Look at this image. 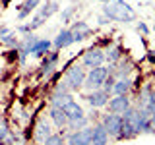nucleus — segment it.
Wrapping results in <instances>:
<instances>
[{
	"mask_svg": "<svg viewBox=\"0 0 155 145\" xmlns=\"http://www.w3.org/2000/svg\"><path fill=\"white\" fill-rule=\"evenodd\" d=\"M103 16H107L110 21H118V23L136 21L134 8L124 0H110V2L103 4Z\"/></svg>",
	"mask_w": 155,
	"mask_h": 145,
	"instance_id": "f257e3e1",
	"label": "nucleus"
},
{
	"mask_svg": "<svg viewBox=\"0 0 155 145\" xmlns=\"http://www.w3.org/2000/svg\"><path fill=\"white\" fill-rule=\"evenodd\" d=\"M113 74V66H99V68H91L87 70V76H85V83H84V89L89 93V91H95V89H103L105 85V79Z\"/></svg>",
	"mask_w": 155,
	"mask_h": 145,
	"instance_id": "f03ea898",
	"label": "nucleus"
},
{
	"mask_svg": "<svg viewBox=\"0 0 155 145\" xmlns=\"http://www.w3.org/2000/svg\"><path fill=\"white\" fill-rule=\"evenodd\" d=\"M85 76H87L85 68L81 66V64H74V66H70L64 72V83L68 85V89H70L72 93H76V91L84 89Z\"/></svg>",
	"mask_w": 155,
	"mask_h": 145,
	"instance_id": "7ed1b4c3",
	"label": "nucleus"
},
{
	"mask_svg": "<svg viewBox=\"0 0 155 145\" xmlns=\"http://www.w3.org/2000/svg\"><path fill=\"white\" fill-rule=\"evenodd\" d=\"M132 122L136 126V130H138V134H153L151 114H149L143 106H136V114H134Z\"/></svg>",
	"mask_w": 155,
	"mask_h": 145,
	"instance_id": "20e7f679",
	"label": "nucleus"
},
{
	"mask_svg": "<svg viewBox=\"0 0 155 145\" xmlns=\"http://www.w3.org/2000/svg\"><path fill=\"white\" fill-rule=\"evenodd\" d=\"M48 135H52V126H51V120H48V116L47 114H41L39 116V120H37V124H35V132H33V139L39 143V145H43L47 141V137Z\"/></svg>",
	"mask_w": 155,
	"mask_h": 145,
	"instance_id": "39448f33",
	"label": "nucleus"
},
{
	"mask_svg": "<svg viewBox=\"0 0 155 145\" xmlns=\"http://www.w3.org/2000/svg\"><path fill=\"white\" fill-rule=\"evenodd\" d=\"M58 60H60V54H58V50H51L45 58H41V66H39V74L41 77H51L52 74L56 72L58 68Z\"/></svg>",
	"mask_w": 155,
	"mask_h": 145,
	"instance_id": "423d86ee",
	"label": "nucleus"
},
{
	"mask_svg": "<svg viewBox=\"0 0 155 145\" xmlns=\"http://www.w3.org/2000/svg\"><path fill=\"white\" fill-rule=\"evenodd\" d=\"M103 62H105V50H103V48H99V47L85 50L84 56H81V66L89 68V70H91V68L103 66Z\"/></svg>",
	"mask_w": 155,
	"mask_h": 145,
	"instance_id": "0eeeda50",
	"label": "nucleus"
},
{
	"mask_svg": "<svg viewBox=\"0 0 155 145\" xmlns=\"http://www.w3.org/2000/svg\"><path fill=\"white\" fill-rule=\"evenodd\" d=\"M101 124H103V128L109 132L110 137H116V139H118L120 130H122V116H120V114H113V112L103 114Z\"/></svg>",
	"mask_w": 155,
	"mask_h": 145,
	"instance_id": "6e6552de",
	"label": "nucleus"
},
{
	"mask_svg": "<svg viewBox=\"0 0 155 145\" xmlns=\"http://www.w3.org/2000/svg\"><path fill=\"white\" fill-rule=\"evenodd\" d=\"M107 106H109V112L113 114H124L132 106V101H130L128 95H113L109 99V103H107Z\"/></svg>",
	"mask_w": 155,
	"mask_h": 145,
	"instance_id": "1a4fd4ad",
	"label": "nucleus"
},
{
	"mask_svg": "<svg viewBox=\"0 0 155 145\" xmlns=\"http://www.w3.org/2000/svg\"><path fill=\"white\" fill-rule=\"evenodd\" d=\"M66 145H91V126L70 132L66 135Z\"/></svg>",
	"mask_w": 155,
	"mask_h": 145,
	"instance_id": "9d476101",
	"label": "nucleus"
},
{
	"mask_svg": "<svg viewBox=\"0 0 155 145\" xmlns=\"http://www.w3.org/2000/svg\"><path fill=\"white\" fill-rule=\"evenodd\" d=\"M109 99H110V95L107 93V91H103V89L89 91V93L85 95V101L91 105V108H103V106H107Z\"/></svg>",
	"mask_w": 155,
	"mask_h": 145,
	"instance_id": "9b49d317",
	"label": "nucleus"
},
{
	"mask_svg": "<svg viewBox=\"0 0 155 145\" xmlns=\"http://www.w3.org/2000/svg\"><path fill=\"white\" fill-rule=\"evenodd\" d=\"M110 135L103 128V124H93L91 126V145H109Z\"/></svg>",
	"mask_w": 155,
	"mask_h": 145,
	"instance_id": "f8f14e48",
	"label": "nucleus"
},
{
	"mask_svg": "<svg viewBox=\"0 0 155 145\" xmlns=\"http://www.w3.org/2000/svg\"><path fill=\"white\" fill-rule=\"evenodd\" d=\"M74 45V37H72V31L70 29H60L56 33V37L52 39V47L54 50H62V48H68Z\"/></svg>",
	"mask_w": 155,
	"mask_h": 145,
	"instance_id": "ddd939ff",
	"label": "nucleus"
},
{
	"mask_svg": "<svg viewBox=\"0 0 155 145\" xmlns=\"http://www.w3.org/2000/svg\"><path fill=\"white\" fill-rule=\"evenodd\" d=\"M66 112V118H68V124L70 122H80V120H84V118H87L85 116V112H84V108H81L80 105L76 103V101H70L64 108H62Z\"/></svg>",
	"mask_w": 155,
	"mask_h": 145,
	"instance_id": "4468645a",
	"label": "nucleus"
},
{
	"mask_svg": "<svg viewBox=\"0 0 155 145\" xmlns=\"http://www.w3.org/2000/svg\"><path fill=\"white\" fill-rule=\"evenodd\" d=\"M48 120H51V124H54L56 128H60V130H64L66 126H68V118H66V112L60 108V106H51L48 108Z\"/></svg>",
	"mask_w": 155,
	"mask_h": 145,
	"instance_id": "2eb2a0df",
	"label": "nucleus"
},
{
	"mask_svg": "<svg viewBox=\"0 0 155 145\" xmlns=\"http://www.w3.org/2000/svg\"><path fill=\"white\" fill-rule=\"evenodd\" d=\"M70 31H72V37H74V43H81L84 39H87L91 35V27L85 21H76L70 27Z\"/></svg>",
	"mask_w": 155,
	"mask_h": 145,
	"instance_id": "dca6fc26",
	"label": "nucleus"
},
{
	"mask_svg": "<svg viewBox=\"0 0 155 145\" xmlns=\"http://www.w3.org/2000/svg\"><path fill=\"white\" fill-rule=\"evenodd\" d=\"M134 72V64L130 60H126V58H122V60L118 62V64L113 66V76L116 77V79H122V77H130V74Z\"/></svg>",
	"mask_w": 155,
	"mask_h": 145,
	"instance_id": "f3484780",
	"label": "nucleus"
},
{
	"mask_svg": "<svg viewBox=\"0 0 155 145\" xmlns=\"http://www.w3.org/2000/svg\"><path fill=\"white\" fill-rule=\"evenodd\" d=\"M52 48V41L51 39H39L31 48V56L33 58H45Z\"/></svg>",
	"mask_w": 155,
	"mask_h": 145,
	"instance_id": "a211bd4d",
	"label": "nucleus"
},
{
	"mask_svg": "<svg viewBox=\"0 0 155 145\" xmlns=\"http://www.w3.org/2000/svg\"><path fill=\"white\" fill-rule=\"evenodd\" d=\"M70 101H74V95H72V93H52L51 99H48V105L64 108V106L70 103Z\"/></svg>",
	"mask_w": 155,
	"mask_h": 145,
	"instance_id": "6ab92c4d",
	"label": "nucleus"
},
{
	"mask_svg": "<svg viewBox=\"0 0 155 145\" xmlns=\"http://www.w3.org/2000/svg\"><path fill=\"white\" fill-rule=\"evenodd\" d=\"M120 60H122V47L120 45L109 47V50H105V62H109L110 66L118 64Z\"/></svg>",
	"mask_w": 155,
	"mask_h": 145,
	"instance_id": "aec40b11",
	"label": "nucleus"
},
{
	"mask_svg": "<svg viewBox=\"0 0 155 145\" xmlns=\"http://www.w3.org/2000/svg\"><path fill=\"white\" fill-rule=\"evenodd\" d=\"M132 79L130 77H122V79H116L114 83V89H113V95H128L130 91H132Z\"/></svg>",
	"mask_w": 155,
	"mask_h": 145,
	"instance_id": "412c9836",
	"label": "nucleus"
},
{
	"mask_svg": "<svg viewBox=\"0 0 155 145\" xmlns=\"http://www.w3.org/2000/svg\"><path fill=\"white\" fill-rule=\"evenodd\" d=\"M39 4H41V0H25V2L21 4V8H19V12H18V19L19 21H23L25 18L31 16V12L35 10Z\"/></svg>",
	"mask_w": 155,
	"mask_h": 145,
	"instance_id": "4be33fe9",
	"label": "nucleus"
},
{
	"mask_svg": "<svg viewBox=\"0 0 155 145\" xmlns=\"http://www.w3.org/2000/svg\"><path fill=\"white\" fill-rule=\"evenodd\" d=\"M56 12H58V4H56V2H47V4H45V6H43V8H41V12H39V14H37V16H39V18H41V19H43V21H47V19H48V18H51V16H54V14H56Z\"/></svg>",
	"mask_w": 155,
	"mask_h": 145,
	"instance_id": "5701e85b",
	"label": "nucleus"
},
{
	"mask_svg": "<svg viewBox=\"0 0 155 145\" xmlns=\"http://www.w3.org/2000/svg\"><path fill=\"white\" fill-rule=\"evenodd\" d=\"M0 43H2V45H6L8 48H18V47H19V39H18V33L10 31L8 35H4L2 39H0Z\"/></svg>",
	"mask_w": 155,
	"mask_h": 145,
	"instance_id": "b1692460",
	"label": "nucleus"
},
{
	"mask_svg": "<svg viewBox=\"0 0 155 145\" xmlns=\"http://www.w3.org/2000/svg\"><path fill=\"white\" fill-rule=\"evenodd\" d=\"M43 145H66V137L62 134H52L47 137V141Z\"/></svg>",
	"mask_w": 155,
	"mask_h": 145,
	"instance_id": "393cba45",
	"label": "nucleus"
},
{
	"mask_svg": "<svg viewBox=\"0 0 155 145\" xmlns=\"http://www.w3.org/2000/svg\"><path fill=\"white\" fill-rule=\"evenodd\" d=\"M12 135V130H10V126L4 122V120H0V143H4L6 139Z\"/></svg>",
	"mask_w": 155,
	"mask_h": 145,
	"instance_id": "a878e982",
	"label": "nucleus"
},
{
	"mask_svg": "<svg viewBox=\"0 0 155 145\" xmlns=\"http://www.w3.org/2000/svg\"><path fill=\"white\" fill-rule=\"evenodd\" d=\"M76 14V6H66L64 10H62V14H60V19H62V23H68V21H72V16Z\"/></svg>",
	"mask_w": 155,
	"mask_h": 145,
	"instance_id": "bb28decb",
	"label": "nucleus"
},
{
	"mask_svg": "<svg viewBox=\"0 0 155 145\" xmlns=\"http://www.w3.org/2000/svg\"><path fill=\"white\" fill-rule=\"evenodd\" d=\"M114 83H116V77L110 74L109 77H107L105 79V85H103V91H107V93H109L110 97H113V89H114Z\"/></svg>",
	"mask_w": 155,
	"mask_h": 145,
	"instance_id": "cd10ccee",
	"label": "nucleus"
},
{
	"mask_svg": "<svg viewBox=\"0 0 155 145\" xmlns=\"http://www.w3.org/2000/svg\"><path fill=\"white\" fill-rule=\"evenodd\" d=\"M136 31L142 33V35H147V33H149V27L145 25L143 21H138V25H136Z\"/></svg>",
	"mask_w": 155,
	"mask_h": 145,
	"instance_id": "c85d7f7f",
	"label": "nucleus"
},
{
	"mask_svg": "<svg viewBox=\"0 0 155 145\" xmlns=\"http://www.w3.org/2000/svg\"><path fill=\"white\" fill-rule=\"evenodd\" d=\"M16 33H21V35H29V33H33L31 31V27H29V23H25V25H19L16 29Z\"/></svg>",
	"mask_w": 155,
	"mask_h": 145,
	"instance_id": "c756f323",
	"label": "nucleus"
},
{
	"mask_svg": "<svg viewBox=\"0 0 155 145\" xmlns=\"http://www.w3.org/2000/svg\"><path fill=\"white\" fill-rule=\"evenodd\" d=\"M97 21H99V25H107V23H109L110 19L107 18V16H99V19H97Z\"/></svg>",
	"mask_w": 155,
	"mask_h": 145,
	"instance_id": "7c9ffc66",
	"label": "nucleus"
},
{
	"mask_svg": "<svg viewBox=\"0 0 155 145\" xmlns=\"http://www.w3.org/2000/svg\"><path fill=\"white\" fill-rule=\"evenodd\" d=\"M147 60L151 64H155V50H147Z\"/></svg>",
	"mask_w": 155,
	"mask_h": 145,
	"instance_id": "2f4dec72",
	"label": "nucleus"
},
{
	"mask_svg": "<svg viewBox=\"0 0 155 145\" xmlns=\"http://www.w3.org/2000/svg\"><path fill=\"white\" fill-rule=\"evenodd\" d=\"M8 33H10V29H8V27H0V39H2L4 35H8Z\"/></svg>",
	"mask_w": 155,
	"mask_h": 145,
	"instance_id": "473e14b6",
	"label": "nucleus"
},
{
	"mask_svg": "<svg viewBox=\"0 0 155 145\" xmlns=\"http://www.w3.org/2000/svg\"><path fill=\"white\" fill-rule=\"evenodd\" d=\"M151 126H153V132H155V114H151Z\"/></svg>",
	"mask_w": 155,
	"mask_h": 145,
	"instance_id": "72a5a7b5",
	"label": "nucleus"
},
{
	"mask_svg": "<svg viewBox=\"0 0 155 145\" xmlns=\"http://www.w3.org/2000/svg\"><path fill=\"white\" fill-rule=\"evenodd\" d=\"M99 2H103V4H107V2H110V0H99Z\"/></svg>",
	"mask_w": 155,
	"mask_h": 145,
	"instance_id": "f704fd0d",
	"label": "nucleus"
},
{
	"mask_svg": "<svg viewBox=\"0 0 155 145\" xmlns=\"http://www.w3.org/2000/svg\"><path fill=\"white\" fill-rule=\"evenodd\" d=\"M151 31H153V33H155V23H153V27H151Z\"/></svg>",
	"mask_w": 155,
	"mask_h": 145,
	"instance_id": "c9c22d12",
	"label": "nucleus"
},
{
	"mask_svg": "<svg viewBox=\"0 0 155 145\" xmlns=\"http://www.w3.org/2000/svg\"><path fill=\"white\" fill-rule=\"evenodd\" d=\"M0 97H2V95H0Z\"/></svg>",
	"mask_w": 155,
	"mask_h": 145,
	"instance_id": "e433bc0d",
	"label": "nucleus"
}]
</instances>
